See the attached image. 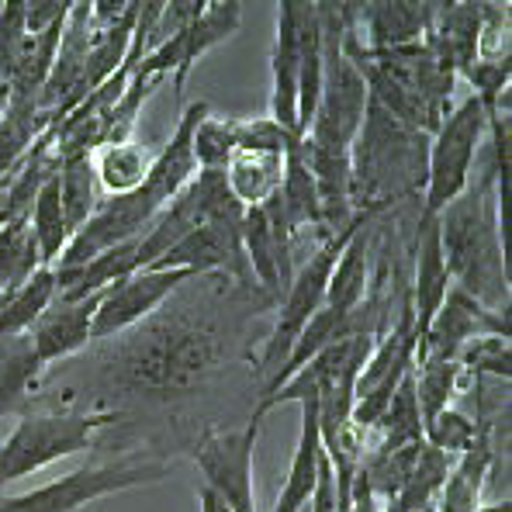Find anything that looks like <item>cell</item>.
<instances>
[{
	"label": "cell",
	"instance_id": "cell-1",
	"mask_svg": "<svg viewBox=\"0 0 512 512\" xmlns=\"http://www.w3.org/2000/svg\"><path fill=\"white\" fill-rule=\"evenodd\" d=\"M509 187V163L488 149L481 173L436 215L440 250L450 284L495 315H509V263L502 243V201Z\"/></svg>",
	"mask_w": 512,
	"mask_h": 512
},
{
	"label": "cell",
	"instance_id": "cell-2",
	"mask_svg": "<svg viewBox=\"0 0 512 512\" xmlns=\"http://www.w3.org/2000/svg\"><path fill=\"white\" fill-rule=\"evenodd\" d=\"M225 367V340L215 326L191 319H156L118 346L108 360V381L128 395L180 398L201 391Z\"/></svg>",
	"mask_w": 512,
	"mask_h": 512
},
{
	"label": "cell",
	"instance_id": "cell-3",
	"mask_svg": "<svg viewBox=\"0 0 512 512\" xmlns=\"http://www.w3.org/2000/svg\"><path fill=\"white\" fill-rule=\"evenodd\" d=\"M429 135L398 122L367 97L360 132L350 146V205L353 215H381L395 201L426 191Z\"/></svg>",
	"mask_w": 512,
	"mask_h": 512
},
{
	"label": "cell",
	"instance_id": "cell-4",
	"mask_svg": "<svg viewBox=\"0 0 512 512\" xmlns=\"http://www.w3.org/2000/svg\"><path fill=\"white\" fill-rule=\"evenodd\" d=\"M122 419V412H25L14 433L0 443V485L35 474L63 457L84 454L97 429Z\"/></svg>",
	"mask_w": 512,
	"mask_h": 512
},
{
	"label": "cell",
	"instance_id": "cell-5",
	"mask_svg": "<svg viewBox=\"0 0 512 512\" xmlns=\"http://www.w3.org/2000/svg\"><path fill=\"white\" fill-rule=\"evenodd\" d=\"M170 474V461L163 457L132 454L111 464H94V468H80L66 478H56L49 485L35 488V492L14 495V499H0V512H80L97 499H108L115 492L128 488L156 485Z\"/></svg>",
	"mask_w": 512,
	"mask_h": 512
},
{
	"label": "cell",
	"instance_id": "cell-6",
	"mask_svg": "<svg viewBox=\"0 0 512 512\" xmlns=\"http://www.w3.org/2000/svg\"><path fill=\"white\" fill-rule=\"evenodd\" d=\"M485 132H488V111L474 94L447 111L440 128L429 135L426 191H423V215L419 218H436L468 187L474 173V156H478Z\"/></svg>",
	"mask_w": 512,
	"mask_h": 512
},
{
	"label": "cell",
	"instance_id": "cell-7",
	"mask_svg": "<svg viewBox=\"0 0 512 512\" xmlns=\"http://www.w3.org/2000/svg\"><path fill=\"white\" fill-rule=\"evenodd\" d=\"M367 218H371V215H357L343 232L329 236L319 250L308 256L305 267L295 270V277H291L284 298L277 301V322H274V329H270L267 346H263V353H260V364H256V371L263 374V384L281 371V364L288 360L291 346L298 343L301 329H305L308 319H312V315L322 308V298H326V288H329V277H333V267H336V260H340L346 239H350L353 229H357L360 222H367Z\"/></svg>",
	"mask_w": 512,
	"mask_h": 512
},
{
	"label": "cell",
	"instance_id": "cell-8",
	"mask_svg": "<svg viewBox=\"0 0 512 512\" xmlns=\"http://www.w3.org/2000/svg\"><path fill=\"white\" fill-rule=\"evenodd\" d=\"M260 436V416H250L243 429H205L187 447L198 464L208 492L229 512H256L253 502V450Z\"/></svg>",
	"mask_w": 512,
	"mask_h": 512
},
{
	"label": "cell",
	"instance_id": "cell-9",
	"mask_svg": "<svg viewBox=\"0 0 512 512\" xmlns=\"http://www.w3.org/2000/svg\"><path fill=\"white\" fill-rule=\"evenodd\" d=\"M239 21H243V4H236V0H212L184 32L173 35L170 42L156 45L153 52H146L142 63L135 66V73H142V77H173V90L180 97L194 63L205 52H212L215 45H222L229 35H236Z\"/></svg>",
	"mask_w": 512,
	"mask_h": 512
},
{
	"label": "cell",
	"instance_id": "cell-10",
	"mask_svg": "<svg viewBox=\"0 0 512 512\" xmlns=\"http://www.w3.org/2000/svg\"><path fill=\"white\" fill-rule=\"evenodd\" d=\"M191 281H198V274H191V270H135V274L122 277V281L104 291L101 305H97L94 322H90V343L111 340V336H122L128 329H135L173 291H180Z\"/></svg>",
	"mask_w": 512,
	"mask_h": 512
},
{
	"label": "cell",
	"instance_id": "cell-11",
	"mask_svg": "<svg viewBox=\"0 0 512 512\" xmlns=\"http://www.w3.org/2000/svg\"><path fill=\"white\" fill-rule=\"evenodd\" d=\"M239 239H243V253L250 263L253 284L267 298L281 301L288 291L291 277H295V263H291V239L288 225L277 208V194L260 208H246L243 222H239Z\"/></svg>",
	"mask_w": 512,
	"mask_h": 512
},
{
	"label": "cell",
	"instance_id": "cell-12",
	"mask_svg": "<svg viewBox=\"0 0 512 512\" xmlns=\"http://www.w3.org/2000/svg\"><path fill=\"white\" fill-rule=\"evenodd\" d=\"M239 222L243 218H215V222L198 225L194 232H187L177 246H170L153 267L146 270H191V274H232L243 288H253L250 263L243 253V239H239Z\"/></svg>",
	"mask_w": 512,
	"mask_h": 512
},
{
	"label": "cell",
	"instance_id": "cell-13",
	"mask_svg": "<svg viewBox=\"0 0 512 512\" xmlns=\"http://www.w3.org/2000/svg\"><path fill=\"white\" fill-rule=\"evenodd\" d=\"M481 336H502L509 340V315H495L485 305H478L471 295L450 284L440 312L433 315L426 336L416 343V364L423 360H457L471 340Z\"/></svg>",
	"mask_w": 512,
	"mask_h": 512
},
{
	"label": "cell",
	"instance_id": "cell-14",
	"mask_svg": "<svg viewBox=\"0 0 512 512\" xmlns=\"http://www.w3.org/2000/svg\"><path fill=\"white\" fill-rule=\"evenodd\" d=\"M87 52H90V4H70L59 39L52 70L42 84V108L59 125L80 101L90 94L87 87Z\"/></svg>",
	"mask_w": 512,
	"mask_h": 512
},
{
	"label": "cell",
	"instance_id": "cell-15",
	"mask_svg": "<svg viewBox=\"0 0 512 512\" xmlns=\"http://www.w3.org/2000/svg\"><path fill=\"white\" fill-rule=\"evenodd\" d=\"M492 14L495 4H436L433 25L423 42L457 73V80L481 56V39H485Z\"/></svg>",
	"mask_w": 512,
	"mask_h": 512
},
{
	"label": "cell",
	"instance_id": "cell-16",
	"mask_svg": "<svg viewBox=\"0 0 512 512\" xmlns=\"http://www.w3.org/2000/svg\"><path fill=\"white\" fill-rule=\"evenodd\" d=\"M298 73H301V4L277 7V35L270 52V118L298 139Z\"/></svg>",
	"mask_w": 512,
	"mask_h": 512
},
{
	"label": "cell",
	"instance_id": "cell-17",
	"mask_svg": "<svg viewBox=\"0 0 512 512\" xmlns=\"http://www.w3.org/2000/svg\"><path fill=\"white\" fill-rule=\"evenodd\" d=\"M101 295H90L80 301H56L45 308V312L35 319V326L28 329V340H32V350L39 357L42 367L56 364V360H66L73 353H80L90 343V322H94V312L101 305Z\"/></svg>",
	"mask_w": 512,
	"mask_h": 512
},
{
	"label": "cell",
	"instance_id": "cell-18",
	"mask_svg": "<svg viewBox=\"0 0 512 512\" xmlns=\"http://www.w3.org/2000/svg\"><path fill=\"white\" fill-rule=\"evenodd\" d=\"M436 4H353L350 28L364 49H398L423 42Z\"/></svg>",
	"mask_w": 512,
	"mask_h": 512
},
{
	"label": "cell",
	"instance_id": "cell-19",
	"mask_svg": "<svg viewBox=\"0 0 512 512\" xmlns=\"http://www.w3.org/2000/svg\"><path fill=\"white\" fill-rule=\"evenodd\" d=\"M450 291V274L443 263L440 250V232H436V218H419V250H416V277H412V333L416 343L426 336L433 315L440 312L443 298Z\"/></svg>",
	"mask_w": 512,
	"mask_h": 512
},
{
	"label": "cell",
	"instance_id": "cell-20",
	"mask_svg": "<svg viewBox=\"0 0 512 512\" xmlns=\"http://www.w3.org/2000/svg\"><path fill=\"white\" fill-rule=\"evenodd\" d=\"M367 222H360L353 229V236L346 239L340 260L333 267V277H329L322 308H329L336 315H353L367 301V281H371V236H367Z\"/></svg>",
	"mask_w": 512,
	"mask_h": 512
},
{
	"label": "cell",
	"instance_id": "cell-21",
	"mask_svg": "<svg viewBox=\"0 0 512 512\" xmlns=\"http://www.w3.org/2000/svg\"><path fill=\"white\" fill-rule=\"evenodd\" d=\"M277 208H281V218H284V225H288L291 239H298L305 229H322L319 187H315V177H312V170H308L305 153H301V142L284 153V173H281V187H277Z\"/></svg>",
	"mask_w": 512,
	"mask_h": 512
},
{
	"label": "cell",
	"instance_id": "cell-22",
	"mask_svg": "<svg viewBox=\"0 0 512 512\" xmlns=\"http://www.w3.org/2000/svg\"><path fill=\"white\" fill-rule=\"evenodd\" d=\"M281 173H284V156H267V153H236L225 163L222 177L229 187L232 201L239 208H260L281 187Z\"/></svg>",
	"mask_w": 512,
	"mask_h": 512
},
{
	"label": "cell",
	"instance_id": "cell-23",
	"mask_svg": "<svg viewBox=\"0 0 512 512\" xmlns=\"http://www.w3.org/2000/svg\"><path fill=\"white\" fill-rule=\"evenodd\" d=\"M156 153L146 146V142H111V146H101L94 153V170L97 180H101L104 198H118V194H132L146 184L149 167H153Z\"/></svg>",
	"mask_w": 512,
	"mask_h": 512
},
{
	"label": "cell",
	"instance_id": "cell-24",
	"mask_svg": "<svg viewBox=\"0 0 512 512\" xmlns=\"http://www.w3.org/2000/svg\"><path fill=\"white\" fill-rule=\"evenodd\" d=\"M492 461H495V450L485 433L468 454H461L454 461V471H450L447 485H443L440 499H436V512H474L478 509L481 488H485V478H488V471H492Z\"/></svg>",
	"mask_w": 512,
	"mask_h": 512
},
{
	"label": "cell",
	"instance_id": "cell-25",
	"mask_svg": "<svg viewBox=\"0 0 512 512\" xmlns=\"http://www.w3.org/2000/svg\"><path fill=\"white\" fill-rule=\"evenodd\" d=\"M56 184H59V205H63L66 225L70 232L84 229V222L101 208L104 191L94 170V156H70L56 167Z\"/></svg>",
	"mask_w": 512,
	"mask_h": 512
},
{
	"label": "cell",
	"instance_id": "cell-26",
	"mask_svg": "<svg viewBox=\"0 0 512 512\" xmlns=\"http://www.w3.org/2000/svg\"><path fill=\"white\" fill-rule=\"evenodd\" d=\"M42 371L45 367L39 364V357H35L28 333L0 340V419L25 409L28 391L35 388Z\"/></svg>",
	"mask_w": 512,
	"mask_h": 512
},
{
	"label": "cell",
	"instance_id": "cell-27",
	"mask_svg": "<svg viewBox=\"0 0 512 512\" xmlns=\"http://www.w3.org/2000/svg\"><path fill=\"white\" fill-rule=\"evenodd\" d=\"M28 229H32L35 250H39L42 267H56V260L63 256V250L70 246L73 232L66 225L63 205H59V184L56 173L42 184V191L35 194L32 215H28Z\"/></svg>",
	"mask_w": 512,
	"mask_h": 512
},
{
	"label": "cell",
	"instance_id": "cell-28",
	"mask_svg": "<svg viewBox=\"0 0 512 512\" xmlns=\"http://www.w3.org/2000/svg\"><path fill=\"white\" fill-rule=\"evenodd\" d=\"M52 298H56V274H52V267H39L0 305V340L25 336L35 326V319L52 305Z\"/></svg>",
	"mask_w": 512,
	"mask_h": 512
},
{
	"label": "cell",
	"instance_id": "cell-29",
	"mask_svg": "<svg viewBox=\"0 0 512 512\" xmlns=\"http://www.w3.org/2000/svg\"><path fill=\"white\" fill-rule=\"evenodd\" d=\"M412 378H416V402L423 426L443 409H450V398L471 381V374L461 367V360H423L412 364Z\"/></svg>",
	"mask_w": 512,
	"mask_h": 512
},
{
	"label": "cell",
	"instance_id": "cell-30",
	"mask_svg": "<svg viewBox=\"0 0 512 512\" xmlns=\"http://www.w3.org/2000/svg\"><path fill=\"white\" fill-rule=\"evenodd\" d=\"M42 267L28 222L0 225V295L18 291Z\"/></svg>",
	"mask_w": 512,
	"mask_h": 512
},
{
	"label": "cell",
	"instance_id": "cell-31",
	"mask_svg": "<svg viewBox=\"0 0 512 512\" xmlns=\"http://www.w3.org/2000/svg\"><path fill=\"white\" fill-rule=\"evenodd\" d=\"M232 146L236 153H267V156H284L288 149H295L301 139L281 128L270 115H253V118H229Z\"/></svg>",
	"mask_w": 512,
	"mask_h": 512
},
{
	"label": "cell",
	"instance_id": "cell-32",
	"mask_svg": "<svg viewBox=\"0 0 512 512\" xmlns=\"http://www.w3.org/2000/svg\"><path fill=\"white\" fill-rule=\"evenodd\" d=\"M485 433H488V426L485 423H474V419L464 416L461 409H443L440 416H433L423 426V440L429 443V447H436L440 454L454 457V461L461 454H468V450Z\"/></svg>",
	"mask_w": 512,
	"mask_h": 512
},
{
	"label": "cell",
	"instance_id": "cell-33",
	"mask_svg": "<svg viewBox=\"0 0 512 512\" xmlns=\"http://www.w3.org/2000/svg\"><path fill=\"white\" fill-rule=\"evenodd\" d=\"M191 156H194V167L198 170H225V163L236 156L232 132H229V118H218L208 111V115L198 122V128H194Z\"/></svg>",
	"mask_w": 512,
	"mask_h": 512
},
{
	"label": "cell",
	"instance_id": "cell-34",
	"mask_svg": "<svg viewBox=\"0 0 512 512\" xmlns=\"http://www.w3.org/2000/svg\"><path fill=\"white\" fill-rule=\"evenodd\" d=\"M461 367L468 374H478V378H495V381H506L509 384V360H512V350H509V340L502 336H481V340H471L457 353Z\"/></svg>",
	"mask_w": 512,
	"mask_h": 512
},
{
	"label": "cell",
	"instance_id": "cell-35",
	"mask_svg": "<svg viewBox=\"0 0 512 512\" xmlns=\"http://www.w3.org/2000/svg\"><path fill=\"white\" fill-rule=\"evenodd\" d=\"M474 512H512V502L502 499V502H488V506H478Z\"/></svg>",
	"mask_w": 512,
	"mask_h": 512
},
{
	"label": "cell",
	"instance_id": "cell-36",
	"mask_svg": "<svg viewBox=\"0 0 512 512\" xmlns=\"http://www.w3.org/2000/svg\"><path fill=\"white\" fill-rule=\"evenodd\" d=\"M198 502H201V512H212V492H208V488L198 492Z\"/></svg>",
	"mask_w": 512,
	"mask_h": 512
},
{
	"label": "cell",
	"instance_id": "cell-37",
	"mask_svg": "<svg viewBox=\"0 0 512 512\" xmlns=\"http://www.w3.org/2000/svg\"><path fill=\"white\" fill-rule=\"evenodd\" d=\"M212 512H229V509H225V506H222V502H218V499H215V495H212Z\"/></svg>",
	"mask_w": 512,
	"mask_h": 512
},
{
	"label": "cell",
	"instance_id": "cell-38",
	"mask_svg": "<svg viewBox=\"0 0 512 512\" xmlns=\"http://www.w3.org/2000/svg\"><path fill=\"white\" fill-rule=\"evenodd\" d=\"M4 301H7V295H0V305H4Z\"/></svg>",
	"mask_w": 512,
	"mask_h": 512
},
{
	"label": "cell",
	"instance_id": "cell-39",
	"mask_svg": "<svg viewBox=\"0 0 512 512\" xmlns=\"http://www.w3.org/2000/svg\"><path fill=\"white\" fill-rule=\"evenodd\" d=\"M305 512H308V509H305Z\"/></svg>",
	"mask_w": 512,
	"mask_h": 512
}]
</instances>
